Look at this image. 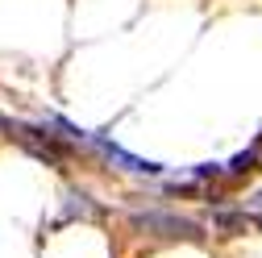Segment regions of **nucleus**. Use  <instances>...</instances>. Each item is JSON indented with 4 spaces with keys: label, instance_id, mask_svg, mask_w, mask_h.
Instances as JSON below:
<instances>
[{
    "label": "nucleus",
    "instance_id": "20e7f679",
    "mask_svg": "<svg viewBox=\"0 0 262 258\" xmlns=\"http://www.w3.org/2000/svg\"><path fill=\"white\" fill-rule=\"evenodd\" d=\"M9 125H13V121H9V117H5V113H0V129H5V134H9Z\"/></svg>",
    "mask_w": 262,
    "mask_h": 258
},
{
    "label": "nucleus",
    "instance_id": "f03ea898",
    "mask_svg": "<svg viewBox=\"0 0 262 258\" xmlns=\"http://www.w3.org/2000/svg\"><path fill=\"white\" fill-rule=\"evenodd\" d=\"M134 225L146 229V233H158V238H187V242L200 238V225L195 221L171 217V212H134Z\"/></svg>",
    "mask_w": 262,
    "mask_h": 258
},
{
    "label": "nucleus",
    "instance_id": "f257e3e1",
    "mask_svg": "<svg viewBox=\"0 0 262 258\" xmlns=\"http://www.w3.org/2000/svg\"><path fill=\"white\" fill-rule=\"evenodd\" d=\"M79 142H88L100 158H108V163H117L121 171H134V175H162V167L158 163H150V158H138V154H129V150H121L117 142H108V138H96V134H83Z\"/></svg>",
    "mask_w": 262,
    "mask_h": 258
},
{
    "label": "nucleus",
    "instance_id": "7ed1b4c3",
    "mask_svg": "<svg viewBox=\"0 0 262 258\" xmlns=\"http://www.w3.org/2000/svg\"><path fill=\"white\" fill-rule=\"evenodd\" d=\"M254 158H258L254 150H250V154H242V158H233V167H229V171H250V163H254Z\"/></svg>",
    "mask_w": 262,
    "mask_h": 258
},
{
    "label": "nucleus",
    "instance_id": "39448f33",
    "mask_svg": "<svg viewBox=\"0 0 262 258\" xmlns=\"http://www.w3.org/2000/svg\"><path fill=\"white\" fill-rule=\"evenodd\" d=\"M254 225H258V229H262V217H254Z\"/></svg>",
    "mask_w": 262,
    "mask_h": 258
}]
</instances>
